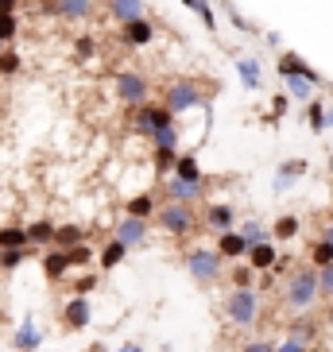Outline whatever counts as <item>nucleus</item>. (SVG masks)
I'll use <instances>...</instances> for the list:
<instances>
[{
	"mask_svg": "<svg viewBox=\"0 0 333 352\" xmlns=\"http://www.w3.org/2000/svg\"><path fill=\"white\" fill-rule=\"evenodd\" d=\"M237 352H275V344L271 341H248L244 349H237Z\"/></svg>",
	"mask_w": 333,
	"mask_h": 352,
	"instance_id": "obj_46",
	"label": "nucleus"
},
{
	"mask_svg": "<svg viewBox=\"0 0 333 352\" xmlns=\"http://www.w3.org/2000/svg\"><path fill=\"white\" fill-rule=\"evenodd\" d=\"M125 256H128V248L120 244V240H105V248L97 252V263H101V271H113V267H120L125 263Z\"/></svg>",
	"mask_w": 333,
	"mask_h": 352,
	"instance_id": "obj_25",
	"label": "nucleus"
},
{
	"mask_svg": "<svg viewBox=\"0 0 333 352\" xmlns=\"http://www.w3.org/2000/svg\"><path fill=\"white\" fill-rule=\"evenodd\" d=\"M89 321H94V306H89V298H82V294H70L63 306V329L78 333V329H89Z\"/></svg>",
	"mask_w": 333,
	"mask_h": 352,
	"instance_id": "obj_8",
	"label": "nucleus"
},
{
	"mask_svg": "<svg viewBox=\"0 0 333 352\" xmlns=\"http://www.w3.org/2000/svg\"><path fill=\"white\" fill-rule=\"evenodd\" d=\"M330 263H333V244H330V240L318 236V240L310 244V267L322 271V267H330Z\"/></svg>",
	"mask_w": 333,
	"mask_h": 352,
	"instance_id": "obj_33",
	"label": "nucleus"
},
{
	"mask_svg": "<svg viewBox=\"0 0 333 352\" xmlns=\"http://www.w3.org/2000/svg\"><path fill=\"white\" fill-rule=\"evenodd\" d=\"M159 201H155V194H136V197H128V206H125V217H136V221H151V217H159Z\"/></svg>",
	"mask_w": 333,
	"mask_h": 352,
	"instance_id": "obj_17",
	"label": "nucleus"
},
{
	"mask_svg": "<svg viewBox=\"0 0 333 352\" xmlns=\"http://www.w3.org/2000/svg\"><path fill=\"white\" fill-rule=\"evenodd\" d=\"M113 240H120L128 252L140 248L147 240V221H136V217H120V225L113 228Z\"/></svg>",
	"mask_w": 333,
	"mask_h": 352,
	"instance_id": "obj_11",
	"label": "nucleus"
},
{
	"mask_svg": "<svg viewBox=\"0 0 333 352\" xmlns=\"http://www.w3.org/2000/svg\"><path fill=\"white\" fill-rule=\"evenodd\" d=\"M248 263H252L256 271H275V263H279V252H275V244H271V240H264V244H252Z\"/></svg>",
	"mask_w": 333,
	"mask_h": 352,
	"instance_id": "obj_21",
	"label": "nucleus"
},
{
	"mask_svg": "<svg viewBox=\"0 0 333 352\" xmlns=\"http://www.w3.org/2000/svg\"><path fill=\"white\" fill-rule=\"evenodd\" d=\"M28 252H0V271H16Z\"/></svg>",
	"mask_w": 333,
	"mask_h": 352,
	"instance_id": "obj_40",
	"label": "nucleus"
},
{
	"mask_svg": "<svg viewBox=\"0 0 333 352\" xmlns=\"http://www.w3.org/2000/svg\"><path fill=\"white\" fill-rule=\"evenodd\" d=\"M322 298V283H318V267H299L283 279L279 290V302L287 306L291 314H310L314 302Z\"/></svg>",
	"mask_w": 333,
	"mask_h": 352,
	"instance_id": "obj_1",
	"label": "nucleus"
},
{
	"mask_svg": "<svg viewBox=\"0 0 333 352\" xmlns=\"http://www.w3.org/2000/svg\"><path fill=\"white\" fill-rule=\"evenodd\" d=\"M51 12L58 20H89L97 12V0H58V4H51Z\"/></svg>",
	"mask_w": 333,
	"mask_h": 352,
	"instance_id": "obj_15",
	"label": "nucleus"
},
{
	"mask_svg": "<svg viewBox=\"0 0 333 352\" xmlns=\"http://www.w3.org/2000/svg\"><path fill=\"white\" fill-rule=\"evenodd\" d=\"M318 329H322V325H318L314 318H306V314H299L294 321H287V337H294V341H306V344L318 341Z\"/></svg>",
	"mask_w": 333,
	"mask_h": 352,
	"instance_id": "obj_22",
	"label": "nucleus"
},
{
	"mask_svg": "<svg viewBox=\"0 0 333 352\" xmlns=\"http://www.w3.org/2000/svg\"><path fill=\"white\" fill-rule=\"evenodd\" d=\"M70 259H74V267H85V263L94 259V252H89V248L82 244V248H74V252H70Z\"/></svg>",
	"mask_w": 333,
	"mask_h": 352,
	"instance_id": "obj_45",
	"label": "nucleus"
},
{
	"mask_svg": "<svg viewBox=\"0 0 333 352\" xmlns=\"http://www.w3.org/2000/svg\"><path fill=\"white\" fill-rule=\"evenodd\" d=\"M206 186H190L178 178H163V201H178V206H198V197Z\"/></svg>",
	"mask_w": 333,
	"mask_h": 352,
	"instance_id": "obj_12",
	"label": "nucleus"
},
{
	"mask_svg": "<svg viewBox=\"0 0 333 352\" xmlns=\"http://www.w3.org/2000/svg\"><path fill=\"white\" fill-rule=\"evenodd\" d=\"M330 182H333V159H330Z\"/></svg>",
	"mask_w": 333,
	"mask_h": 352,
	"instance_id": "obj_51",
	"label": "nucleus"
},
{
	"mask_svg": "<svg viewBox=\"0 0 333 352\" xmlns=\"http://www.w3.org/2000/svg\"><path fill=\"white\" fill-rule=\"evenodd\" d=\"M151 144H155V147H175V151H178V128H166V132L151 135Z\"/></svg>",
	"mask_w": 333,
	"mask_h": 352,
	"instance_id": "obj_39",
	"label": "nucleus"
},
{
	"mask_svg": "<svg viewBox=\"0 0 333 352\" xmlns=\"http://www.w3.org/2000/svg\"><path fill=\"white\" fill-rule=\"evenodd\" d=\"M271 109H275V116H283V113H287V97H275V101H271Z\"/></svg>",
	"mask_w": 333,
	"mask_h": 352,
	"instance_id": "obj_47",
	"label": "nucleus"
},
{
	"mask_svg": "<svg viewBox=\"0 0 333 352\" xmlns=\"http://www.w3.org/2000/svg\"><path fill=\"white\" fill-rule=\"evenodd\" d=\"M85 352H105V344H89V349H85Z\"/></svg>",
	"mask_w": 333,
	"mask_h": 352,
	"instance_id": "obj_50",
	"label": "nucleus"
},
{
	"mask_svg": "<svg viewBox=\"0 0 333 352\" xmlns=\"http://www.w3.org/2000/svg\"><path fill=\"white\" fill-rule=\"evenodd\" d=\"M120 39H125L128 47H147V43L155 39V23L136 20V23H128V28H120Z\"/></svg>",
	"mask_w": 333,
	"mask_h": 352,
	"instance_id": "obj_19",
	"label": "nucleus"
},
{
	"mask_svg": "<svg viewBox=\"0 0 333 352\" xmlns=\"http://www.w3.org/2000/svg\"><path fill=\"white\" fill-rule=\"evenodd\" d=\"M306 170V159H287V163H279V178H275V190H287V182H294V178Z\"/></svg>",
	"mask_w": 333,
	"mask_h": 352,
	"instance_id": "obj_32",
	"label": "nucleus"
},
{
	"mask_svg": "<svg viewBox=\"0 0 333 352\" xmlns=\"http://www.w3.org/2000/svg\"><path fill=\"white\" fill-rule=\"evenodd\" d=\"M116 352H144V349H140V344H120Z\"/></svg>",
	"mask_w": 333,
	"mask_h": 352,
	"instance_id": "obj_49",
	"label": "nucleus"
},
{
	"mask_svg": "<svg viewBox=\"0 0 333 352\" xmlns=\"http://www.w3.org/2000/svg\"><path fill=\"white\" fill-rule=\"evenodd\" d=\"M20 35V16H0V47H8Z\"/></svg>",
	"mask_w": 333,
	"mask_h": 352,
	"instance_id": "obj_37",
	"label": "nucleus"
},
{
	"mask_svg": "<svg viewBox=\"0 0 333 352\" xmlns=\"http://www.w3.org/2000/svg\"><path fill=\"white\" fill-rule=\"evenodd\" d=\"M20 54L12 51V47H4V51H0V74H4V78H16V74H20Z\"/></svg>",
	"mask_w": 333,
	"mask_h": 352,
	"instance_id": "obj_36",
	"label": "nucleus"
},
{
	"mask_svg": "<svg viewBox=\"0 0 333 352\" xmlns=\"http://www.w3.org/2000/svg\"><path fill=\"white\" fill-rule=\"evenodd\" d=\"M0 51H4V47H0Z\"/></svg>",
	"mask_w": 333,
	"mask_h": 352,
	"instance_id": "obj_53",
	"label": "nucleus"
},
{
	"mask_svg": "<svg viewBox=\"0 0 333 352\" xmlns=\"http://www.w3.org/2000/svg\"><path fill=\"white\" fill-rule=\"evenodd\" d=\"M39 341H43V333L35 329V321H32V318H28L20 329L12 333V349H16V352H35V349H39Z\"/></svg>",
	"mask_w": 333,
	"mask_h": 352,
	"instance_id": "obj_20",
	"label": "nucleus"
},
{
	"mask_svg": "<svg viewBox=\"0 0 333 352\" xmlns=\"http://www.w3.org/2000/svg\"><path fill=\"white\" fill-rule=\"evenodd\" d=\"M116 97H120L128 109H140V104H147V97H151V82L136 70L116 74Z\"/></svg>",
	"mask_w": 333,
	"mask_h": 352,
	"instance_id": "obj_7",
	"label": "nucleus"
},
{
	"mask_svg": "<svg viewBox=\"0 0 333 352\" xmlns=\"http://www.w3.org/2000/svg\"><path fill=\"white\" fill-rule=\"evenodd\" d=\"M221 314H225L233 325L248 329V325H256V318H260V294H256V290H229L225 302H221Z\"/></svg>",
	"mask_w": 333,
	"mask_h": 352,
	"instance_id": "obj_4",
	"label": "nucleus"
},
{
	"mask_svg": "<svg viewBox=\"0 0 333 352\" xmlns=\"http://www.w3.org/2000/svg\"><path fill=\"white\" fill-rule=\"evenodd\" d=\"M85 244V228L82 225H58V236H54V248L63 252H74Z\"/></svg>",
	"mask_w": 333,
	"mask_h": 352,
	"instance_id": "obj_26",
	"label": "nucleus"
},
{
	"mask_svg": "<svg viewBox=\"0 0 333 352\" xmlns=\"http://www.w3.org/2000/svg\"><path fill=\"white\" fill-rule=\"evenodd\" d=\"M275 66H279V74L287 78V82H310V85H322L318 70H314V66H306L294 51H283V54H279V63H275Z\"/></svg>",
	"mask_w": 333,
	"mask_h": 352,
	"instance_id": "obj_9",
	"label": "nucleus"
},
{
	"mask_svg": "<svg viewBox=\"0 0 333 352\" xmlns=\"http://www.w3.org/2000/svg\"><path fill=\"white\" fill-rule=\"evenodd\" d=\"M256 279H260V271L244 259V263H237L229 271V290H256Z\"/></svg>",
	"mask_w": 333,
	"mask_h": 352,
	"instance_id": "obj_24",
	"label": "nucleus"
},
{
	"mask_svg": "<svg viewBox=\"0 0 333 352\" xmlns=\"http://www.w3.org/2000/svg\"><path fill=\"white\" fill-rule=\"evenodd\" d=\"M217 252L225 259H248L252 244L240 236V228H233V232H221V236H217Z\"/></svg>",
	"mask_w": 333,
	"mask_h": 352,
	"instance_id": "obj_16",
	"label": "nucleus"
},
{
	"mask_svg": "<svg viewBox=\"0 0 333 352\" xmlns=\"http://www.w3.org/2000/svg\"><path fill=\"white\" fill-rule=\"evenodd\" d=\"M28 236H32L35 248H54L58 225H51V221H35V225H28Z\"/></svg>",
	"mask_w": 333,
	"mask_h": 352,
	"instance_id": "obj_27",
	"label": "nucleus"
},
{
	"mask_svg": "<svg viewBox=\"0 0 333 352\" xmlns=\"http://www.w3.org/2000/svg\"><path fill=\"white\" fill-rule=\"evenodd\" d=\"M159 228H163L166 236L175 240H186L194 228H198V209L194 206H178V201H163V209H159Z\"/></svg>",
	"mask_w": 333,
	"mask_h": 352,
	"instance_id": "obj_5",
	"label": "nucleus"
},
{
	"mask_svg": "<svg viewBox=\"0 0 333 352\" xmlns=\"http://www.w3.org/2000/svg\"><path fill=\"white\" fill-rule=\"evenodd\" d=\"M314 344H306V341H294V337H283L279 344H275V352H310Z\"/></svg>",
	"mask_w": 333,
	"mask_h": 352,
	"instance_id": "obj_41",
	"label": "nucleus"
},
{
	"mask_svg": "<svg viewBox=\"0 0 333 352\" xmlns=\"http://www.w3.org/2000/svg\"><path fill=\"white\" fill-rule=\"evenodd\" d=\"M182 4H186V8L198 16L206 32H217V16H213V8H209V0H182Z\"/></svg>",
	"mask_w": 333,
	"mask_h": 352,
	"instance_id": "obj_31",
	"label": "nucleus"
},
{
	"mask_svg": "<svg viewBox=\"0 0 333 352\" xmlns=\"http://www.w3.org/2000/svg\"><path fill=\"white\" fill-rule=\"evenodd\" d=\"M318 283H322V298H333V263L318 271Z\"/></svg>",
	"mask_w": 333,
	"mask_h": 352,
	"instance_id": "obj_43",
	"label": "nucleus"
},
{
	"mask_svg": "<svg viewBox=\"0 0 333 352\" xmlns=\"http://www.w3.org/2000/svg\"><path fill=\"white\" fill-rule=\"evenodd\" d=\"M178 151L175 147H155V175L159 178H175V166H178Z\"/></svg>",
	"mask_w": 333,
	"mask_h": 352,
	"instance_id": "obj_29",
	"label": "nucleus"
},
{
	"mask_svg": "<svg viewBox=\"0 0 333 352\" xmlns=\"http://www.w3.org/2000/svg\"><path fill=\"white\" fill-rule=\"evenodd\" d=\"M237 70H240V82H244V89H260V58L240 54V58H237Z\"/></svg>",
	"mask_w": 333,
	"mask_h": 352,
	"instance_id": "obj_28",
	"label": "nucleus"
},
{
	"mask_svg": "<svg viewBox=\"0 0 333 352\" xmlns=\"http://www.w3.org/2000/svg\"><path fill=\"white\" fill-rule=\"evenodd\" d=\"M287 89H291V97H299V101H310V94H314L310 82H287Z\"/></svg>",
	"mask_w": 333,
	"mask_h": 352,
	"instance_id": "obj_44",
	"label": "nucleus"
},
{
	"mask_svg": "<svg viewBox=\"0 0 333 352\" xmlns=\"http://www.w3.org/2000/svg\"><path fill=\"white\" fill-rule=\"evenodd\" d=\"M94 54H97V39H94V35H78V39H74V58H78V63H89Z\"/></svg>",
	"mask_w": 333,
	"mask_h": 352,
	"instance_id": "obj_35",
	"label": "nucleus"
},
{
	"mask_svg": "<svg viewBox=\"0 0 333 352\" xmlns=\"http://www.w3.org/2000/svg\"><path fill=\"white\" fill-rule=\"evenodd\" d=\"M32 236L23 225H0V252H28Z\"/></svg>",
	"mask_w": 333,
	"mask_h": 352,
	"instance_id": "obj_18",
	"label": "nucleus"
},
{
	"mask_svg": "<svg viewBox=\"0 0 333 352\" xmlns=\"http://www.w3.org/2000/svg\"><path fill=\"white\" fill-rule=\"evenodd\" d=\"M299 217H294V213H283L279 221H275V225H271V240H294L299 236Z\"/></svg>",
	"mask_w": 333,
	"mask_h": 352,
	"instance_id": "obj_30",
	"label": "nucleus"
},
{
	"mask_svg": "<svg viewBox=\"0 0 333 352\" xmlns=\"http://www.w3.org/2000/svg\"><path fill=\"white\" fill-rule=\"evenodd\" d=\"M132 128L136 132H144V135H159L166 132V128H175V113L166 109L163 101L159 104H140V109H132Z\"/></svg>",
	"mask_w": 333,
	"mask_h": 352,
	"instance_id": "obj_6",
	"label": "nucleus"
},
{
	"mask_svg": "<svg viewBox=\"0 0 333 352\" xmlns=\"http://www.w3.org/2000/svg\"><path fill=\"white\" fill-rule=\"evenodd\" d=\"M163 104L171 109V113H190V109H206L209 104V97L202 94V85H198V78H175V82L163 89Z\"/></svg>",
	"mask_w": 333,
	"mask_h": 352,
	"instance_id": "obj_2",
	"label": "nucleus"
},
{
	"mask_svg": "<svg viewBox=\"0 0 333 352\" xmlns=\"http://www.w3.org/2000/svg\"><path fill=\"white\" fill-rule=\"evenodd\" d=\"M306 124H310V132H325V128L333 124V116H322V104H310V113H306Z\"/></svg>",
	"mask_w": 333,
	"mask_h": 352,
	"instance_id": "obj_38",
	"label": "nucleus"
},
{
	"mask_svg": "<svg viewBox=\"0 0 333 352\" xmlns=\"http://www.w3.org/2000/svg\"><path fill=\"white\" fill-rule=\"evenodd\" d=\"M233 225H237V209L229 206V201H213V206H206V228H213V232H233Z\"/></svg>",
	"mask_w": 333,
	"mask_h": 352,
	"instance_id": "obj_14",
	"label": "nucleus"
},
{
	"mask_svg": "<svg viewBox=\"0 0 333 352\" xmlns=\"http://www.w3.org/2000/svg\"><path fill=\"white\" fill-rule=\"evenodd\" d=\"M70 271H74L70 252H63V248L43 252V279H47V283H63L66 275H70Z\"/></svg>",
	"mask_w": 333,
	"mask_h": 352,
	"instance_id": "obj_10",
	"label": "nucleus"
},
{
	"mask_svg": "<svg viewBox=\"0 0 333 352\" xmlns=\"http://www.w3.org/2000/svg\"><path fill=\"white\" fill-rule=\"evenodd\" d=\"M318 236H322V240H330V244H333V225H325L322 232H318Z\"/></svg>",
	"mask_w": 333,
	"mask_h": 352,
	"instance_id": "obj_48",
	"label": "nucleus"
},
{
	"mask_svg": "<svg viewBox=\"0 0 333 352\" xmlns=\"http://www.w3.org/2000/svg\"><path fill=\"white\" fill-rule=\"evenodd\" d=\"M175 178L178 182H190V186H206V175H202V166H198V155H182L178 159Z\"/></svg>",
	"mask_w": 333,
	"mask_h": 352,
	"instance_id": "obj_23",
	"label": "nucleus"
},
{
	"mask_svg": "<svg viewBox=\"0 0 333 352\" xmlns=\"http://www.w3.org/2000/svg\"><path fill=\"white\" fill-rule=\"evenodd\" d=\"M186 271L198 287H213V283H221V275H225V256H221L217 248H194L186 256Z\"/></svg>",
	"mask_w": 333,
	"mask_h": 352,
	"instance_id": "obj_3",
	"label": "nucleus"
},
{
	"mask_svg": "<svg viewBox=\"0 0 333 352\" xmlns=\"http://www.w3.org/2000/svg\"><path fill=\"white\" fill-rule=\"evenodd\" d=\"M240 236L248 240V244H264V240H271V228H264L260 221H244L240 225Z\"/></svg>",
	"mask_w": 333,
	"mask_h": 352,
	"instance_id": "obj_34",
	"label": "nucleus"
},
{
	"mask_svg": "<svg viewBox=\"0 0 333 352\" xmlns=\"http://www.w3.org/2000/svg\"><path fill=\"white\" fill-rule=\"evenodd\" d=\"M51 4H58V0H51Z\"/></svg>",
	"mask_w": 333,
	"mask_h": 352,
	"instance_id": "obj_52",
	"label": "nucleus"
},
{
	"mask_svg": "<svg viewBox=\"0 0 333 352\" xmlns=\"http://www.w3.org/2000/svg\"><path fill=\"white\" fill-rule=\"evenodd\" d=\"M94 287H97V275H82V279L74 283V294H82V298H89V294H94Z\"/></svg>",
	"mask_w": 333,
	"mask_h": 352,
	"instance_id": "obj_42",
	"label": "nucleus"
},
{
	"mask_svg": "<svg viewBox=\"0 0 333 352\" xmlns=\"http://www.w3.org/2000/svg\"><path fill=\"white\" fill-rule=\"evenodd\" d=\"M109 16H113L120 28H128V23H136V20H147V4L144 0H109Z\"/></svg>",
	"mask_w": 333,
	"mask_h": 352,
	"instance_id": "obj_13",
	"label": "nucleus"
}]
</instances>
